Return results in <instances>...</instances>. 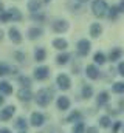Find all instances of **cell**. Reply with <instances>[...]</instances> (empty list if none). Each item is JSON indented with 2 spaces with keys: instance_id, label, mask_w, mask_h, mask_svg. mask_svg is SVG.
<instances>
[{
  "instance_id": "obj_1",
  "label": "cell",
  "mask_w": 124,
  "mask_h": 133,
  "mask_svg": "<svg viewBox=\"0 0 124 133\" xmlns=\"http://www.w3.org/2000/svg\"><path fill=\"white\" fill-rule=\"evenodd\" d=\"M53 96H54V90L53 88H42V90H39L36 93L34 99H36V104L39 107H47L51 102Z\"/></svg>"
},
{
  "instance_id": "obj_2",
  "label": "cell",
  "mask_w": 124,
  "mask_h": 133,
  "mask_svg": "<svg viewBox=\"0 0 124 133\" xmlns=\"http://www.w3.org/2000/svg\"><path fill=\"white\" fill-rule=\"evenodd\" d=\"M92 11L96 17H104V16L109 14V5H107L106 0H93Z\"/></svg>"
},
{
  "instance_id": "obj_3",
  "label": "cell",
  "mask_w": 124,
  "mask_h": 133,
  "mask_svg": "<svg viewBox=\"0 0 124 133\" xmlns=\"http://www.w3.org/2000/svg\"><path fill=\"white\" fill-rule=\"evenodd\" d=\"M76 48H78V53H79L81 56H87V54L90 53V48H92L90 40H87V39H81V40L78 42Z\"/></svg>"
},
{
  "instance_id": "obj_4",
  "label": "cell",
  "mask_w": 124,
  "mask_h": 133,
  "mask_svg": "<svg viewBox=\"0 0 124 133\" xmlns=\"http://www.w3.org/2000/svg\"><path fill=\"white\" fill-rule=\"evenodd\" d=\"M68 22L67 20H64V19H59V20H56V22H53V25H51V28H53V31L58 34L61 33H65L67 30H68Z\"/></svg>"
},
{
  "instance_id": "obj_5",
  "label": "cell",
  "mask_w": 124,
  "mask_h": 133,
  "mask_svg": "<svg viewBox=\"0 0 124 133\" xmlns=\"http://www.w3.org/2000/svg\"><path fill=\"white\" fill-rule=\"evenodd\" d=\"M48 74H50V68L45 65L37 66L34 70V79H37V81H45L48 77Z\"/></svg>"
},
{
  "instance_id": "obj_6",
  "label": "cell",
  "mask_w": 124,
  "mask_h": 133,
  "mask_svg": "<svg viewBox=\"0 0 124 133\" xmlns=\"http://www.w3.org/2000/svg\"><path fill=\"white\" fill-rule=\"evenodd\" d=\"M56 84H58L59 90H68L71 87V81L67 74H59L58 79H56Z\"/></svg>"
},
{
  "instance_id": "obj_7",
  "label": "cell",
  "mask_w": 124,
  "mask_h": 133,
  "mask_svg": "<svg viewBox=\"0 0 124 133\" xmlns=\"http://www.w3.org/2000/svg\"><path fill=\"white\" fill-rule=\"evenodd\" d=\"M30 122H31L33 127H40V125H44V122H45V116H44L42 113H39V111H34V113L31 115Z\"/></svg>"
},
{
  "instance_id": "obj_8",
  "label": "cell",
  "mask_w": 124,
  "mask_h": 133,
  "mask_svg": "<svg viewBox=\"0 0 124 133\" xmlns=\"http://www.w3.org/2000/svg\"><path fill=\"white\" fill-rule=\"evenodd\" d=\"M17 98L22 102H30L34 96H33V91H31L30 88H22V90L17 91Z\"/></svg>"
},
{
  "instance_id": "obj_9",
  "label": "cell",
  "mask_w": 124,
  "mask_h": 133,
  "mask_svg": "<svg viewBox=\"0 0 124 133\" xmlns=\"http://www.w3.org/2000/svg\"><path fill=\"white\" fill-rule=\"evenodd\" d=\"M14 110H16V107H14V105L3 107V110L0 111V119H3V121H9V119H11V116L14 115Z\"/></svg>"
},
{
  "instance_id": "obj_10",
  "label": "cell",
  "mask_w": 124,
  "mask_h": 133,
  "mask_svg": "<svg viewBox=\"0 0 124 133\" xmlns=\"http://www.w3.org/2000/svg\"><path fill=\"white\" fill-rule=\"evenodd\" d=\"M27 6H28V11H31V14H36V12H40L42 2L40 0H30Z\"/></svg>"
},
{
  "instance_id": "obj_11",
  "label": "cell",
  "mask_w": 124,
  "mask_h": 133,
  "mask_svg": "<svg viewBox=\"0 0 124 133\" xmlns=\"http://www.w3.org/2000/svg\"><path fill=\"white\" fill-rule=\"evenodd\" d=\"M9 39H11L14 43H20V42H22V34H20V31H19L16 26L9 28Z\"/></svg>"
},
{
  "instance_id": "obj_12",
  "label": "cell",
  "mask_w": 124,
  "mask_h": 133,
  "mask_svg": "<svg viewBox=\"0 0 124 133\" xmlns=\"http://www.w3.org/2000/svg\"><path fill=\"white\" fill-rule=\"evenodd\" d=\"M70 105H71V102H70V99L67 96H59L58 98V108L59 110H68Z\"/></svg>"
},
{
  "instance_id": "obj_13",
  "label": "cell",
  "mask_w": 124,
  "mask_h": 133,
  "mask_svg": "<svg viewBox=\"0 0 124 133\" xmlns=\"http://www.w3.org/2000/svg\"><path fill=\"white\" fill-rule=\"evenodd\" d=\"M85 73H87V77L90 79H98L99 77V70L96 65H89L85 68Z\"/></svg>"
},
{
  "instance_id": "obj_14",
  "label": "cell",
  "mask_w": 124,
  "mask_h": 133,
  "mask_svg": "<svg viewBox=\"0 0 124 133\" xmlns=\"http://www.w3.org/2000/svg\"><path fill=\"white\" fill-rule=\"evenodd\" d=\"M42 34H44V30H42V28H39V26H34V28H30V30H28V37H30L31 40L39 39Z\"/></svg>"
},
{
  "instance_id": "obj_15",
  "label": "cell",
  "mask_w": 124,
  "mask_h": 133,
  "mask_svg": "<svg viewBox=\"0 0 124 133\" xmlns=\"http://www.w3.org/2000/svg\"><path fill=\"white\" fill-rule=\"evenodd\" d=\"M53 46L56 48V50H65L67 46H68V42L65 40V39H61V37H58V39H54L53 40Z\"/></svg>"
},
{
  "instance_id": "obj_16",
  "label": "cell",
  "mask_w": 124,
  "mask_h": 133,
  "mask_svg": "<svg viewBox=\"0 0 124 133\" xmlns=\"http://www.w3.org/2000/svg\"><path fill=\"white\" fill-rule=\"evenodd\" d=\"M0 93H2V95H11V93H13L11 84L6 82V81H2V82H0Z\"/></svg>"
},
{
  "instance_id": "obj_17",
  "label": "cell",
  "mask_w": 124,
  "mask_h": 133,
  "mask_svg": "<svg viewBox=\"0 0 124 133\" xmlns=\"http://www.w3.org/2000/svg\"><path fill=\"white\" fill-rule=\"evenodd\" d=\"M101 33H102L101 23H92V25H90V36H93V37H99Z\"/></svg>"
},
{
  "instance_id": "obj_18",
  "label": "cell",
  "mask_w": 124,
  "mask_h": 133,
  "mask_svg": "<svg viewBox=\"0 0 124 133\" xmlns=\"http://www.w3.org/2000/svg\"><path fill=\"white\" fill-rule=\"evenodd\" d=\"M109 93L107 91H101L99 95H98V98H96V104L98 105H106L107 102H109Z\"/></svg>"
},
{
  "instance_id": "obj_19",
  "label": "cell",
  "mask_w": 124,
  "mask_h": 133,
  "mask_svg": "<svg viewBox=\"0 0 124 133\" xmlns=\"http://www.w3.org/2000/svg\"><path fill=\"white\" fill-rule=\"evenodd\" d=\"M8 12H9V16H11V20L20 22V20L23 19V17H22V12H20V11H19L17 8H11V9H9Z\"/></svg>"
},
{
  "instance_id": "obj_20",
  "label": "cell",
  "mask_w": 124,
  "mask_h": 133,
  "mask_svg": "<svg viewBox=\"0 0 124 133\" xmlns=\"http://www.w3.org/2000/svg\"><path fill=\"white\" fill-rule=\"evenodd\" d=\"M45 57H47V51H45L44 48H36V51H34V59H36L37 62H42V61H45Z\"/></svg>"
},
{
  "instance_id": "obj_21",
  "label": "cell",
  "mask_w": 124,
  "mask_h": 133,
  "mask_svg": "<svg viewBox=\"0 0 124 133\" xmlns=\"http://www.w3.org/2000/svg\"><path fill=\"white\" fill-rule=\"evenodd\" d=\"M123 56V51L120 50V48H115V50H112L110 51V54H109V61H112V62H115V61H120V57Z\"/></svg>"
},
{
  "instance_id": "obj_22",
  "label": "cell",
  "mask_w": 124,
  "mask_h": 133,
  "mask_svg": "<svg viewBox=\"0 0 124 133\" xmlns=\"http://www.w3.org/2000/svg\"><path fill=\"white\" fill-rule=\"evenodd\" d=\"M93 61L98 64V65H104L106 62H107V57H106V54L104 53H101V51H98L95 56H93Z\"/></svg>"
},
{
  "instance_id": "obj_23",
  "label": "cell",
  "mask_w": 124,
  "mask_h": 133,
  "mask_svg": "<svg viewBox=\"0 0 124 133\" xmlns=\"http://www.w3.org/2000/svg\"><path fill=\"white\" fill-rule=\"evenodd\" d=\"M120 12H121V11H120V6H115V5H113L112 8H109V14H107V16H109L110 20H115Z\"/></svg>"
},
{
  "instance_id": "obj_24",
  "label": "cell",
  "mask_w": 124,
  "mask_h": 133,
  "mask_svg": "<svg viewBox=\"0 0 124 133\" xmlns=\"http://www.w3.org/2000/svg\"><path fill=\"white\" fill-rule=\"evenodd\" d=\"M68 61H70V54H68V53H61V54L56 57V62H58L59 65H65Z\"/></svg>"
},
{
  "instance_id": "obj_25",
  "label": "cell",
  "mask_w": 124,
  "mask_h": 133,
  "mask_svg": "<svg viewBox=\"0 0 124 133\" xmlns=\"http://www.w3.org/2000/svg\"><path fill=\"white\" fill-rule=\"evenodd\" d=\"M93 96V88L90 85H84L82 87V98L84 99H90Z\"/></svg>"
},
{
  "instance_id": "obj_26",
  "label": "cell",
  "mask_w": 124,
  "mask_h": 133,
  "mask_svg": "<svg viewBox=\"0 0 124 133\" xmlns=\"http://www.w3.org/2000/svg\"><path fill=\"white\" fill-rule=\"evenodd\" d=\"M14 125H16L17 129H20V130L23 132V130H25V129L28 127V122H27V121H25L23 118H17V119H16V122H14Z\"/></svg>"
},
{
  "instance_id": "obj_27",
  "label": "cell",
  "mask_w": 124,
  "mask_h": 133,
  "mask_svg": "<svg viewBox=\"0 0 124 133\" xmlns=\"http://www.w3.org/2000/svg\"><path fill=\"white\" fill-rule=\"evenodd\" d=\"M19 84H20L23 88H30L31 87V79L28 76H20V77H19Z\"/></svg>"
},
{
  "instance_id": "obj_28",
  "label": "cell",
  "mask_w": 124,
  "mask_h": 133,
  "mask_svg": "<svg viewBox=\"0 0 124 133\" xmlns=\"http://www.w3.org/2000/svg\"><path fill=\"white\" fill-rule=\"evenodd\" d=\"M112 90H113V93H124V82H115L113 85H112Z\"/></svg>"
},
{
  "instance_id": "obj_29",
  "label": "cell",
  "mask_w": 124,
  "mask_h": 133,
  "mask_svg": "<svg viewBox=\"0 0 124 133\" xmlns=\"http://www.w3.org/2000/svg\"><path fill=\"white\" fill-rule=\"evenodd\" d=\"M99 125L102 129H109L110 127V118L109 116H101L99 118Z\"/></svg>"
},
{
  "instance_id": "obj_30",
  "label": "cell",
  "mask_w": 124,
  "mask_h": 133,
  "mask_svg": "<svg viewBox=\"0 0 124 133\" xmlns=\"http://www.w3.org/2000/svg\"><path fill=\"white\" fill-rule=\"evenodd\" d=\"M73 133H85V125L84 122H78L73 125Z\"/></svg>"
},
{
  "instance_id": "obj_31",
  "label": "cell",
  "mask_w": 124,
  "mask_h": 133,
  "mask_svg": "<svg viewBox=\"0 0 124 133\" xmlns=\"http://www.w3.org/2000/svg\"><path fill=\"white\" fill-rule=\"evenodd\" d=\"M81 118V111H78V110H75L68 118H67V122H73V121H76L78 122V119Z\"/></svg>"
},
{
  "instance_id": "obj_32",
  "label": "cell",
  "mask_w": 124,
  "mask_h": 133,
  "mask_svg": "<svg viewBox=\"0 0 124 133\" xmlns=\"http://www.w3.org/2000/svg\"><path fill=\"white\" fill-rule=\"evenodd\" d=\"M9 73H11V68H9L8 64H0V77L2 76H6Z\"/></svg>"
},
{
  "instance_id": "obj_33",
  "label": "cell",
  "mask_w": 124,
  "mask_h": 133,
  "mask_svg": "<svg viewBox=\"0 0 124 133\" xmlns=\"http://www.w3.org/2000/svg\"><path fill=\"white\" fill-rule=\"evenodd\" d=\"M31 19H33L34 22H44V20H45V14L36 12V14H31Z\"/></svg>"
},
{
  "instance_id": "obj_34",
  "label": "cell",
  "mask_w": 124,
  "mask_h": 133,
  "mask_svg": "<svg viewBox=\"0 0 124 133\" xmlns=\"http://www.w3.org/2000/svg\"><path fill=\"white\" fill-rule=\"evenodd\" d=\"M9 20H11L9 12H8V11H3V12L0 14V22H3V23H5V22H9Z\"/></svg>"
},
{
  "instance_id": "obj_35",
  "label": "cell",
  "mask_w": 124,
  "mask_h": 133,
  "mask_svg": "<svg viewBox=\"0 0 124 133\" xmlns=\"http://www.w3.org/2000/svg\"><path fill=\"white\" fill-rule=\"evenodd\" d=\"M123 127V122H120V121H116L113 125H112V133H118L120 132V129Z\"/></svg>"
},
{
  "instance_id": "obj_36",
  "label": "cell",
  "mask_w": 124,
  "mask_h": 133,
  "mask_svg": "<svg viewBox=\"0 0 124 133\" xmlns=\"http://www.w3.org/2000/svg\"><path fill=\"white\" fill-rule=\"evenodd\" d=\"M14 57H16L19 62H23V61H25V54L20 53V51H16V53H14Z\"/></svg>"
},
{
  "instance_id": "obj_37",
  "label": "cell",
  "mask_w": 124,
  "mask_h": 133,
  "mask_svg": "<svg viewBox=\"0 0 124 133\" xmlns=\"http://www.w3.org/2000/svg\"><path fill=\"white\" fill-rule=\"evenodd\" d=\"M118 73H120V74L124 77V62H121V64L118 65Z\"/></svg>"
},
{
  "instance_id": "obj_38",
  "label": "cell",
  "mask_w": 124,
  "mask_h": 133,
  "mask_svg": "<svg viewBox=\"0 0 124 133\" xmlns=\"http://www.w3.org/2000/svg\"><path fill=\"white\" fill-rule=\"evenodd\" d=\"M85 133H98V129H96V127H89V129L85 130Z\"/></svg>"
},
{
  "instance_id": "obj_39",
  "label": "cell",
  "mask_w": 124,
  "mask_h": 133,
  "mask_svg": "<svg viewBox=\"0 0 124 133\" xmlns=\"http://www.w3.org/2000/svg\"><path fill=\"white\" fill-rule=\"evenodd\" d=\"M120 11L124 12V0H121V3H120Z\"/></svg>"
},
{
  "instance_id": "obj_40",
  "label": "cell",
  "mask_w": 124,
  "mask_h": 133,
  "mask_svg": "<svg viewBox=\"0 0 124 133\" xmlns=\"http://www.w3.org/2000/svg\"><path fill=\"white\" fill-rule=\"evenodd\" d=\"M0 133H11L9 129H0Z\"/></svg>"
},
{
  "instance_id": "obj_41",
  "label": "cell",
  "mask_w": 124,
  "mask_h": 133,
  "mask_svg": "<svg viewBox=\"0 0 124 133\" xmlns=\"http://www.w3.org/2000/svg\"><path fill=\"white\" fill-rule=\"evenodd\" d=\"M3 102H5V98H3V95L0 93V105H3Z\"/></svg>"
},
{
  "instance_id": "obj_42",
  "label": "cell",
  "mask_w": 124,
  "mask_h": 133,
  "mask_svg": "<svg viewBox=\"0 0 124 133\" xmlns=\"http://www.w3.org/2000/svg\"><path fill=\"white\" fill-rule=\"evenodd\" d=\"M3 36H5V33H3V30H0V42L3 40Z\"/></svg>"
},
{
  "instance_id": "obj_43",
  "label": "cell",
  "mask_w": 124,
  "mask_h": 133,
  "mask_svg": "<svg viewBox=\"0 0 124 133\" xmlns=\"http://www.w3.org/2000/svg\"><path fill=\"white\" fill-rule=\"evenodd\" d=\"M2 12H3V3L0 2V14H2Z\"/></svg>"
},
{
  "instance_id": "obj_44",
  "label": "cell",
  "mask_w": 124,
  "mask_h": 133,
  "mask_svg": "<svg viewBox=\"0 0 124 133\" xmlns=\"http://www.w3.org/2000/svg\"><path fill=\"white\" fill-rule=\"evenodd\" d=\"M79 3H85V2H89V0H78Z\"/></svg>"
},
{
  "instance_id": "obj_45",
  "label": "cell",
  "mask_w": 124,
  "mask_h": 133,
  "mask_svg": "<svg viewBox=\"0 0 124 133\" xmlns=\"http://www.w3.org/2000/svg\"><path fill=\"white\" fill-rule=\"evenodd\" d=\"M44 2H47V3H48V2H51V0H44Z\"/></svg>"
},
{
  "instance_id": "obj_46",
  "label": "cell",
  "mask_w": 124,
  "mask_h": 133,
  "mask_svg": "<svg viewBox=\"0 0 124 133\" xmlns=\"http://www.w3.org/2000/svg\"><path fill=\"white\" fill-rule=\"evenodd\" d=\"M20 133H25V132H20Z\"/></svg>"
}]
</instances>
